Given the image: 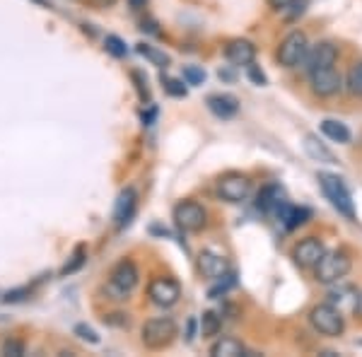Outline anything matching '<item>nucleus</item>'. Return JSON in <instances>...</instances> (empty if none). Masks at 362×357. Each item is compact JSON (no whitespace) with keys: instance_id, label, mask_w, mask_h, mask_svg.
I'll list each match as a JSON object with an SVG mask.
<instances>
[{"instance_id":"f257e3e1","label":"nucleus","mask_w":362,"mask_h":357,"mask_svg":"<svg viewBox=\"0 0 362 357\" xmlns=\"http://www.w3.org/2000/svg\"><path fill=\"white\" fill-rule=\"evenodd\" d=\"M350 268H353V261H350L348 251H343V249L326 251V254L321 256V261L314 266V278H317L321 285H336L350 273Z\"/></svg>"},{"instance_id":"f03ea898","label":"nucleus","mask_w":362,"mask_h":357,"mask_svg":"<svg viewBox=\"0 0 362 357\" xmlns=\"http://www.w3.org/2000/svg\"><path fill=\"white\" fill-rule=\"evenodd\" d=\"M138 268L136 263H133L131 259H124L119 261L116 266L112 268V273H109V280H107V292L112 300H119L124 302L131 297V292L138 288Z\"/></svg>"},{"instance_id":"7ed1b4c3","label":"nucleus","mask_w":362,"mask_h":357,"mask_svg":"<svg viewBox=\"0 0 362 357\" xmlns=\"http://www.w3.org/2000/svg\"><path fill=\"white\" fill-rule=\"evenodd\" d=\"M177 338V321L172 316H155L143 326V345L148 350H162Z\"/></svg>"},{"instance_id":"20e7f679","label":"nucleus","mask_w":362,"mask_h":357,"mask_svg":"<svg viewBox=\"0 0 362 357\" xmlns=\"http://www.w3.org/2000/svg\"><path fill=\"white\" fill-rule=\"evenodd\" d=\"M319 184L324 189V196L331 201V206L341 215H346L348 220H355V203L343 179L336 177V174H319Z\"/></svg>"},{"instance_id":"39448f33","label":"nucleus","mask_w":362,"mask_h":357,"mask_svg":"<svg viewBox=\"0 0 362 357\" xmlns=\"http://www.w3.org/2000/svg\"><path fill=\"white\" fill-rule=\"evenodd\" d=\"M309 324L321 336H331V338L341 336L346 331V319H343V314L338 312L334 304H317L309 312Z\"/></svg>"},{"instance_id":"423d86ee","label":"nucleus","mask_w":362,"mask_h":357,"mask_svg":"<svg viewBox=\"0 0 362 357\" xmlns=\"http://www.w3.org/2000/svg\"><path fill=\"white\" fill-rule=\"evenodd\" d=\"M309 51V42L305 32H290L288 37L278 46V61L285 68H297L300 63H305Z\"/></svg>"},{"instance_id":"0eeeda50","label":"nucleus","mask_w":362,"mask_h":357,"mask_svg":"<svg viewBox=\"0 0 362 357\" xmlns=\"http://www.w3.org/2000/svg\"><path fill=\"white\" fill-rule=\"evenodd\" d=\"M174 222H177L181 232H201L208 222L206 208L196 201H181L174 208Z\"/></svg>"},{"instance_id":"6e6552de","label":"nucleus","mask_w":362,"mask_h":357,"mask_svg":"<svg viewBox=\"0 0 362 357\" xmlns=\"http://www.w3.org/2000/svg\"><path fill=\"white\" fill-rule=\"evenodd\" d=\"M218 193L227 203H244L251 193V181L249 177H244V174L230 172V174H225V177H220Z\"/></svg>"},{"instance_id":"1a4fd4ad","label":"nucleus","mask_w":362,"mask_h":357,"mask_svg":"<svg viewBox=\"0 0 362 357\" xmlns=\"http://www.w3.org/2000/svg\"><path fill=\"white\" fill-rule=\"evenodd\" d=\"M309 83H312V92L319 97H336L343 90V78L334 66L309 73Z\"/></svg>"},{"instance_id":"9d476101","label":"nucleus","mask_w":362,"mask_h":357,"mask_svg":"<svg viewBox=\"0 0 362 357\" xmlns=\"http://www.w3.org/2000/svg\"><path fill=\"white\" fill-rule=\"evenodd\" d=\"M148 297L153 300L157 307H174L181 297V285L174 278H155L153 283L148 285Z\"/></svg>"},{"instance_id":"9b49d317","label":"nucleus","mask_w":362,"mask_h":357,"mask_svg":"<svg viewBox=\"0 0 362 357\" xmlns=\"http://www.w3.org/2000/svg\"><path fill=\"white\" fill-rule=\"evenodd\" d=\"M324 254H326L324 242L317 239V237L302 239V242H297L295 249H293V259H295V263L300 268H314L321 261V256H324Z\"/></svg>"},{"instance_id":"f8f14e48","label":"nucleus","mask_w":362,"mask_h":357,"mask_svg":"<svg viewBox=\"0 0 362 357\" xmlns=\"http://www.w3.org/2000/svg\"><path fill=\"white\" fill-rule=\"evenodd\" d=\"M338 58V49L331 42H319L314 46H309L307 51V58H305V68L309 73H314V70L319 68H331L336 63Z\"/></svg>"},{"instance_id":"ddd939ff","label":"nucleus","mask_w":362,"mask_h":357,"mask_svg":"<svg viewBox=\"0 0 362 357\" xmlns=\"http://www.w3.org/2000/svg\"><path fill=\"white\" fill-rule=\"evenodd\" d=\"M285 206H288V201H285V193L276 184L261 189V193L256 196V208H259L261 213H266V215H276V218H278L280 210H283Z\"/></svg>"},{"instance_id":"4468645a","label":"nucleus","mask_w":362,"mask_h":357,"mask_svg":"<svg viewBox=\"0 0 362 357\" xmlns=\"http://www.w3.org/2000/svg\"><path fill=\"white\" fill-rule=\"evenodd\" d=\"M225 58L232 63V66L247 68L256 58V46L247 42V39H232V42L225 46Z\"/></svg>"},{"instance_id":"2eb2a0df","label":"nucleus","mask_w":362,"mask_h":357,"mask_svg":"<svg viewBox=\"0 0 362 357\" xmlns=\"http://www.w3.org/2000/svg\"><path fill=\"white\" fill-rule=\"evenodd\" d=\"M136 206H138V193L136 189H124L119 193V198H116V206H114V222L116 227H126L128 222H131L133 213H136Z\"/></svg>"},{"instance_id":"dca6fc26","label":"nucleus","mask_w":362,"mask_h":357,"mask_svg":"<svg viewBox=\"0 0 362 357\" xmlns=\"http://www.w3.org/2000/svg\"><path fill=\"white\" fill-rule=\"evenodd\" d=\"M198 271H201L203 278L218 280V278H223V275L230 273V266H227L225 256L215 254V251H203V254L198 256Z\"/></svg>"},{"instance_id":"f3484780","label":"nucleus","mask_w":362,"mask_h":357,"mask_svg":"<svg viewBox=\"0 0 362 357\" xmlns=\"http://www.w3.org/2000/svg\"><path fill=\"white\" fill-rule=\"evenodd\" d=\"M210 114H215L218 119H232L239 111V99L235 95H227V92H220V95H210L206 99Z\"/></svg>"},{"instance_id":"a211bd4d","label":"nucleus","mask_w":362,"mask_h":357,"mask_svg":"<svg viewBox=\"0 0 362 357\" xmlns=\"http://www.w3.org/2000/svg\"><path fill=\"white\" fill-rule=\"evenodd\" d=\"M305 152H307L309 157H312L314 162H321V165H338L334 152L326 148V145L321 143V140L314 136V133H307V136H305Z\"/></svg>"},{"instance_id":"6ab92c4d","label":"nucleus","mask_w":362,"mask_h":357,"mask_svg":"<svg viewBox=\"0 0 362 357\" xmlns=\"http://www.w3.org/2000/svg\"><path fill=\"white\" fill-rule=\"evenodd\" d=\"M210 355L213 357H242V355H249V350L244 348L237 338H220L210 345Z\"/></svg>"},{"instance_id":"aec40b11","label":"nucleus","mask_w":362,"mask_h":357,"mask_svg":"<svg viewBox=\"0 0 362 357\" xmlns=\"http://www.w3.org/2000/svg\"><path fill=\"white\" fill-rule=\"evenodd\" d=\"M321 133H324L329 140H334V143H341V145H348L350 138H353V133H350V128L343 124V121H334V119H324L321 121Z\"/></svg>"},{"instance_id":"412c9836","label":"nucleus","mask_w":362,"mask_h":357,"mask_svg":"<svg viewBox=\"0 0 362 357\" xmlns=\"http://www.w3.org/2000/svg\"><path fill=\"white\" fill-rule=\"evenodd\" d=\"M309 218H312V213H309L307 208H295V206H285L278 215V220L283 222L288 230H295V227L305 225Z\"/></svg>"},{"instance_id":"4be33fe9","label":"nucleus","mask_w":362,"mask_h":357,"mask_svg":"<svg viewBox=\"0 0 362 357\" xmlns=\"http://www.w3.org/2000/svg\"><path fill=\"white\" fill-rule=\"evenodd\" d=\"M346 90H348L353 97H360V99H362V61H360V63H355V66L348 70Z\"/></svg>"},{"instance_id":"5701e85b","label":"nucleus","mask_w":362,"mask_h":357,"mask_svg":"<svg viewBox=\"0 0 362 357\" xmlns=\"http://www.w3.org/2000/svg\"><path fill=\"white\" fill-rule=\"evenodd\" d=\"M220 326H223V321H220L218 314H215V312H203V316H201V336L203 338L218 336Z\"/></svg>"},{"instance_id":"b1692460","label":"nucleus","mask_w":362,"mask_h":357,"mask_svg":"<svg viewBox=\"0 0 362 357\" xmlns=\"http://www.w3.org/2000/svg\"><path fill=\"white\" fill-rule=\"evenodd\" d=\"M138 54L140 56H145L148 61H153L155 66H165L167 68V63H169V58L165 56V54H160V51H155L153 46H148V44H138Z\"/></svg>"},{"instance_id":"393cba45","label":"nucleus","mask_w":362,"mask_h":357,"mask_svg":"<svg viewBox=\"0 0 362 357\" xmlns=\"http://www.w3.org/2000/svg\"><path fill=\"white\" fill-rule=\"evenodd\" d=\"M235 285V273H227V275H223V278H218V285L215 288H210V300H215V297H220V295H225L227 290Z\"/></svg>"},{"instance_id":"a878e982","label":"nucleus","mask_w":362,"mask_h":357,"mask_svg":"<svg viewBox=\"0 0 362 357\" xmlns=\"http://www.w3.org/2000/svg\"><path fill=\"white\" fill-rule=\"evenodd\" d=\"M104 46H107L109 54L116 56V58H124V56H126V51H128V49H126V44L121 42L119 37H114V34H112V37L104 39Z\"/></svg>"},{"instance_id":"bb28decb","label":"nucleus","mask_w":362,"mask_h":357,"mask_svg":"<svg viewBox=\"0 0 362 357\" xmlns=\"http://www.w3.org/2000/svg\"><path fill=\"white\" fill-rule=\"evenodd\" d=\"M162 85H165V92L172 97H186V87L181 80L177 78H162Z\"/></svg>"},{"instance_id":"cd10ccee","label":"nucleus","mask_w":362,"mask_h":357,"mask_svg":"<svg viewBox=\"0 0 362 357\" xmlns=\"http://www.w3.org/2000/svg\"><path fill=\"white\" fill-rule=\"evenodd\" d=\"M184 80L189 85H203L206 83V70H201L196 66H186L184 68Z\"/></svg>"},{"instance_id":"c85d7f7f","label":"nucleus","mask_w":362,"mask_h":357,"mask_svg":"<svg viewBox=\"0 0 362 357\" xmlns=\"http://www.w3.org/2000/svg\"><path fill=\"white\" fill-rule=\"evenodd\" d=\"M83 263H85V249H78V251H75V256H73V261H70L68 266L63 268V275H68V273H75V271H78L80 266H83Z\"/></svg>"},{"instance_id":"c756f323","label":"nucleus","mask_w":362,"mask_h":357,"mask_svg":"<svg viewBox=\"0 0 362 357\" xmlns=\"http://www.w3.org/2000/svg\"><path fill=\"white\" fill-rule=\"evenodd\" d=\"M75 333H78L83 341H90V343H99V336L95 333V329H90V326H85V324H78L75 326Z\"/></svg>"},{"instance_id":"7c9ffc66","label":"nucleus","mask_w":362,"mask_h":357,"mask_svg":"<svg viewBox=\"0 0 362 357\" xmlns=\"http://www.w3.org/2000/svg\"><path fill=\"white\" fill-rule=\"evenodd\" d=\"M3 353L5 355H15V357L25 355V343H20V341H5Z\"/></svg>"},{"instance_id":"2f4dec72","label":"nucleus","mask_w":362,"mask_h":357,"mask_svg":"<svg viewBox=\"0 0 362 357\" xmlns=\"http://www.w3.org/2000/svg\"><path fill=\"white\" fill-rule=\"evenodd\" d=\"M133 80L138 83V92H140V97L143 99H150V90H148V80L143 78L140 73H133Z\"/></svg>"},{"instance_id":"473e14b6","label":"nucleus","mask_w":362,"mask_h":357,"mask_svg":"<svg viewBox=\"0 0 362 357\" xmlns=\"http://www.w3.org/2000/svg\"><path fill=\"white\" fill-rule=\"evenodd\" d=\"M247 73H249V78H251V80H254V83H256V85H266V75H264V73H261V70H259V68H256V66H254V63H251V66H247Z\"/></svg>"},{"instance_id":"72a5a7b5","label":"nucleus","mask_w":362,"mask_h":357,"mask_svg":"<svg viewBox=\"0 0 362 357\" xmlns=\"http://www.w3.org/2000/svg\"><path fill=\"white\" fill-rule=\"evenodd\" d=\"M290 3H293V0H268V5H271L273 10H285V8H290Z\"/></svg>"},{"instance_id":"f704fd0d","label":"nucleus","mask_w":362,"mask_h":357,"mask_svg":"<svg viewBox=\"0 0 362 357\" xmlns=\"http://www.w3.org/2000/svg\"><path fill=\"white\" fill-rule=\"evenodd\" d=\"M85 3L95 5V8H109V5H114L116 0H85Z\"/></svg>"},{"instance_id":"c9c22d12","label":"nucleus","mask_w":362,"mask_h":357,"mask_svg":"<svg viewBox=\"0 0 362 357\" xmlns=\"http://www.w3.org/2000/svg\"><path fill=\"white\" fill-rule=\"evenodd\" d=\"M194 333H196V319H189V331H186V341L194 343Z\"/></svg>"},{"instance_id":"e433bc0d","label":"nucleus","mask_w":362,"mask_h":357,"mask_svg":"<svg viewBox=\"0 0 362 357\" xmlns=\"http://www.w3.org/2000/svg\"><path fill=\"white\" fill-rule=\"evenodd\" d=\"M128 5H131V10H136L138 13V10H143L145 5H148V0H128Z\"/></svg>"},{"instance_id":"4c0bfd02","label":"nucleus","mask_w":362,"mask_h":357,"mask_svg":"<svg viewBox=\"0 0 362 357\" xmlns=\"http://www.w3.org/2000/svg\"><path fill=\"white\" fill-rule=\"evenodd\" d=\"M355 312L362 314V295H360V297H355Z\"/></svg>"}]
</instances>
